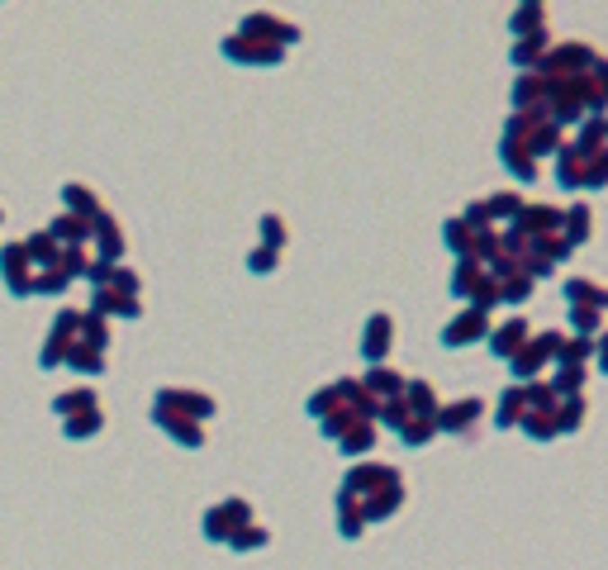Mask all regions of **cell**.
I'll return each mask as SVG.
<instances>
[{"label":"cell","instance_id":"cell-4","mask_svg":"<svg viewBox=\"0 0 608 570\" xmlns=\"http://www.w3.org/2000/svg\"><path fill=\"white\" fill-rule=\"evenodd\" d=\"M385 347H390V318H371L366 324V357L376 361V357H385Z\"/></svg>","mask_w":608,"mask_h":570},{"label":"cell","instance_id":"cell-7","mask_svg":"<svg viewBox=\"0 0 608 570\" xmlns=\"http://www.w3.org/2000/svg\"><path fill=\"white\" fill-rule=\"evenodd\" d=\"M542 48H547V29L523 33V43L514 48V62H518V67H528V62H537V58H542Z\"/></svg>","mask_w":608,"mask_h":570},{"label":"cell","instance_id":"cell-9","mask_svg":"<svg viewBox=\"0 0 608 570\" xmlns=\"http://www.w3.org/2000/svg\"><path fill=\"white\" fill-rule=\"evenodd\" d=\"M371 390L395 395V390H404V385H399V376H395V371H371Z\"/></svg>","mask_w":608,"mask_h":570},{"label":"cell","instance_id":"cell-8","mask_svg":"<svg viewBox=\"0 0 608 570\" xmlns=\"http://www.w3.org/2000/svg\"><path fill=\"white\" fill-rule=\"evenodd\" d=\"M537 29H542V5H518L514 33H537Z\"/></svg>","mask_w":608,"mask_h":570},{"label":"cell","instance_id":"cell-14","mask_svg":"<svg viewBox=\"0 0 608 570\" xmlns=\"http://www.w3.org/2000/svg\"><path fill=\"white\" fill-rule=\"evenodd\" d=\"M523 5H542V0H523Z\"/></svg>","mask_w":608,"mask_h":570},{"label":"cell","instance_id":"cell-5","mask_svg":"<svg viewBox=\"0 0 608 570\" xmlns=\"http://www.w3.org/2000/svg\"><path fill=\"white\" fill-rule=\"evenodd\" d=\"M523 333H528V328H523V318H509V324H504V328L495 333V343H489V347H495L499 357H514L518 343H523Z\"/></svg>","mask_w":608,"mask_h":570},{"label":"cell","instance_id":"cell-12","mask_svg":"<svg viewBox=\"0 0 608 570\" xmlns=\"http://www.w3.org/2000/svg\"><path fill=\"white\" fill-rule=\"evenodd\" d=\"M276 253H252V272H272Z\"/></svg>","mask_w":608,"mask_h":570},{"label":"cell","instance_id":"cell-10","mask_svg":"<svg viewBox=\"0 0 608 570\" xmlns=\"http://www.w3.org/2000/svg\"><path fill=\"white\" fill-rule=\"evenodd\" d=\"M371 442V428H357V432H347V438H343V451H362Z\"/></svg>","mask_w":608,"mask_h":570},{"label":"cell","instance_id":"cell-13","mask_svg":"<svg viewBox=\"0 0 608 570\" xmlns=\"http://www.w3.org/2000/svg\"><path fill=\"white\" fill-rule=\"evenodd\" d=\"M262 238H272V243H281V219H262Z\"/></svg>","mask_w":608,"mask_h":570},{"label":"cell","instance_id":"cell-3","mask_svg":"<svg viewBox=\"0 0 608 570\" xmlns=\"http://www.w3.org/2000/svg\"><path fill=\"white\" fill-rule=\"evenodd\" d=\"M480 409H485L480 399H466V405H452V409H443V414H437V423H433V428H447V432H452V428H466V423H470V418H476Z\"/></svg>","mask_w":608,"mask_h":570},{"label":"cell","instance_id":"cell-1","mask_svg":"<svg viewBox=\"0 0 608 570\" xmlns=\"http://www.w3.org/2000/svg\"><path fill=\"white\" fill-rule=\"evenodd\" d=\"M243 33H247V39L266 33V39H276L281 48L300 39V29H295V24H285V20H276V14H247V20H243Z\"/></svg>","mask_w":608,"mask_h":570},{"label":"cell","instance_id":"cell-2","mask_svg":"<svg viewBox=\"0 0 608 570\" xmlns=\"http://www.w3.org/2000/svg\"><path fill=\"white\" fill-rule=\"evenodd\" d=\"M480 333H485V314H480V309H470V314L456 318V324L443 333V338H447V347H461L466 338H480Z\"/></svg>","mask_w":608,"mask_h":570},{"label":"cell","instance_id":"cell-6","mask_svg":"<svg viewBox=\"0 0 608 570\" xmlns=\"http://www.w3.org/2000/svg\"><path fill=\"white\" fill-rule=\"evenodd\" d=\"M95 305H100V314H139V299L133 295H114V290H95Z\"/></svg>","mask_w":608,"mask_h":570},{"label":"cell","instance_id":"cell-11","mask_svg":"<svg viewBox=\"0 0 608 570\" xmlns=\"http://www.w3.org/2000/svg\"><path fill=\"white\" fill-rule=\"evenodd\" d=\"M556 390H580V366H566L561 380H556Z\"/></svg>","mask_w":608,"mask_h":570}]
</instances>
